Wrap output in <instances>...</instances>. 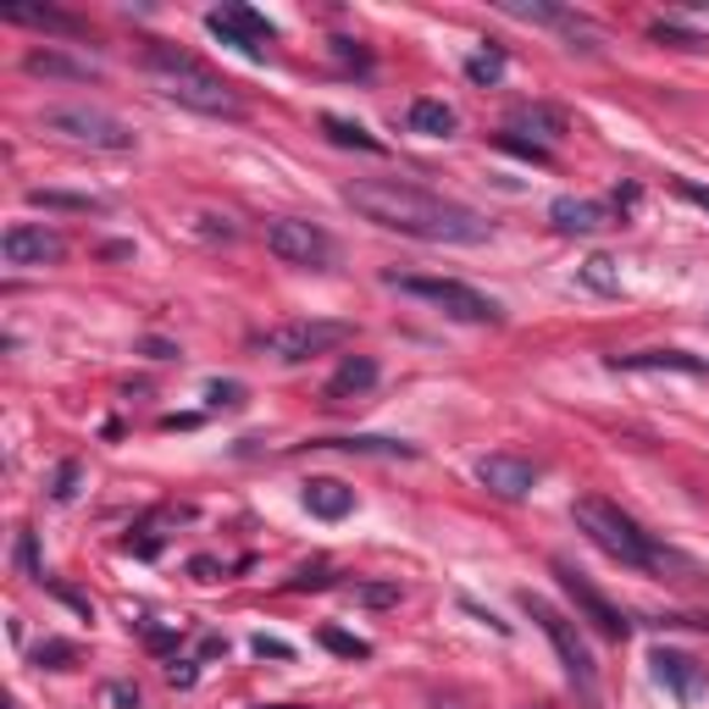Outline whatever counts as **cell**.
I'll return each instance as SVG.
<instances>
[{"label": "cell", "mask_w": 709, "mask_h": 709, "mask_svg": "<svg viewBox=\"0 0 709 709\" xmlns=\"http://www.w3.org/2000/svg\"><path fill=\"white\" fill-rule=\"evenodd\" d=\"M344 200L366 222L405 233V239H427V245H483L488 239V216L410 184V177H354Z\"/></svg>", "instance_id": "1"}, {"label": "cell", "mask_w": 709, "mask_h": 709, "mask_svg": "<svg viewBox=\"0 0 709 709\" xmlns=\"http://www.w3.org/2000/svg\"><path fill=\"white\" fill-rule=\"evenodd\" d=\"M576 526L587 532V544H599L610 560H621V565H632V571H660L666 582H682V587H693V582H704L709 571L698 565V560H687V555H676V549H666V544H655L648 532L621 510V505H610V499H576Z\"/></svg>", "instance_id": "2"}, {"label": "cell", "mask_w": 709, "mask_h": 709, "mask_svg": "<svg viewBox=\"0 0 709 709\" xmlns=\"http://www.w3.org/2000/svg\"><path fill=\"white\" fill-rule=\"evenodd\" d=\"M145 67H150V78H156V89H161L166 100L189 105V111H200V116H239V111H245L239 89H233L222 73H211L200 55L177 50V45H166V39H150Z\"/></svg>", "instance_id": "3"}, {"label": "cell", "mask_w": 709, "mask_h": 709, "mask_svg": "<svg viewBox=\"0 0 709 709\" xmlns=\"http://www.w3.org/2000/svg\"><path fill=\"white\" fill-rule=\"evenodd\" d=\"M521 610L544 626V637L555 643V655H560V671H565V682H571V693L582 698V709H599V666H594V655H587V643H582V632H576V621H565L549 599H538L526 587L521 594Z\"/></svg>", "instance_id": "4"}, {"label": "cell", "mask_w": 709, "mask_h": 709, "mask_svg": "<svg viewBox=\"0 0 709 709\" xmlns=\"http://www.w3.org/2000/svg\"><path fill=\"white\" fill-rule=\"evenodd\" d=\"M39 128L55 134V139H67V145H89V150H134L139 134L123 123V116H111L100 105H45L39 116Z\"/></svg>", "instance_id": "5"}, {"label": "cell", "mask_w": 709, "mask_h": 709, "mask_svg": "<svg viewBox=\"0 0 709 709\" xmlns=\"http://www.w3.org/2000/svg\"><path fill=\"white\" fill-rule=\"evenodd\" d=\"M349 338H354V322L300 316V322H277V327L256 333L250 344H256L261 354H272V361H283V366H300V361H311V354H327V349H338V344H349Z\"/></svg>", "instance_id": "6"}, {"label": "cell", "mask_w": 709, "mask_h": 709, "mask_svg": "<svg viewBox=\"0 0 709 709\" xmlns=\"http://www.w3.org/2000/svg\"><path fill=\"white\" fill-rule=\"evenodd\" d=\"M399 294H416V300H427V306H438L444 316H455V322H471V327H499L505 322V311L488 300V294H477L471 283H460V277H388Z\"/></svg>", "instance_id": "7"}, {"label": "cell", "mask_w": 709, "mask_h": 709, "mask_svg": "<svg viewBox=\"0 0 709 709\" xmlns=\"http://www.w3.org/2000/svg\"><path fill=\"white\" fill-rule=\"evenodd\" d=\"M266 250L277 261H288V266H311V272L333 266V239L316 222H306V216H277L266 227Z\"/></svg>", "instance_id": "8"}, {"label": "cell", "mask_w": 709, "mask_h": 709, "mask_svg": "<svg viewBox=\"0 0 709 709\" xmlns=\"http://www.w3.org/2000/svg\"><path fill=\"white\" fill-rule=\"evenodd\" d=\"M0 256H7V266H55L67 256V239L45 222H12L7 239H0Z\"/></svg>", "instance_id": "9"}, {"label": "cell", "mask_w": 709, "mask_h": 709, "mask_svg": "<svg viewBox=\"0 0 709 709\" xmlns=\"http://www.w3.org/2000/svg\"><path fill=\"white\" fill-rule=\"evenodd\" d=\"M648 671H655V682L666 693H676L682 704H698L709 693V666L698 655H687V648H655V655H648Z\"/></svg>", "instance_id": "10"}, {"label": "cell", "mask_w": 709, "mask_h": 709, "mask_svg": "<svg viewBox=\"0 0 709 709\" xmlns=\"http://www.w3.org/2000/svg\"><path fill=\"white\" fill-rule=\"evenodd\" d=\"M555 576H560V587H565V599L582 610V621H594L605 637H626V615H621V610H615V605H610V599H605L599 587L587 582L571 560H555Z\"/></svg>", "instance_id": "11"}, {"label": "cell", "mask_w": 709, "mask_h": 709, "mask_svg": "<svg viewBox=\"0 0 709 709\" xmlns=\"http://www.w3.org/2000/svg\"><path fill=\"white\" fill-rule=\"evenodd\" d=\"M206 28L222 39V45H233L239 55H250V62H261V45L272 39V23L261 17V12H250V7H216V12H206Z\"/></svg>", "instance_id": "12"}, {"label": "cell", "mask_w": 709, "mask_h": 709, "mask_svg": "<svg viewBox=\"0 0 709 709\" xmlns=\"http://www.w3.org/2000/svg\"><path fill=\"white\" fill-rule=\"evenodd\" d=\"M477 483L499 499H526L538 488V465L521 455H488V460H477Z\"/></svg>", "instance_id": "13"}, {"label": "cell", "mask_w": 709, "mask_h": 709, "mask_svg": "<svg viewBox=\"0 0 709 709\" xmlns=\"http://www.w3.org/2000/svg\"><path fill=\"white\" fill-rule=\"evenodd\" d=\"M23 73H28V78H55V84H95V78H100L95 62H78V55L50 50V45L23 55Z\"/></svg>", "instance_id": "14"}, {"label": "cell", "mask_w": 709, "mask_h": 709, "mask_svg": "<svg viewBox=\"0 0 709 709\" xmlns=\"http://www.w3.org/2000/svg\"><path fill=\"white\" fill-rule=\"evenodd\" d=\"M610 366L615 372H687V377L709 372L704 354H687V349H637V354H615Z\"/></svg>", "instance_id": "15"}, {"label": "cell", "mask_w": 709, "mask_h": 709, "mask_svg": "<svg viewBox=\"0 0 709 709\" xmlns=\"http://www.w3.org/2000/svg\"><path fill=\"white\" fill-rule=\"evenodd\" d=\"M377 388V361L372 354H344V366L327 377V405H344V399H361V394H372Z\"/></svg>", "instance_id": "16"}, {"label": "cell", "mask_w": 709, "mask_h": 709, "mask_svg": "<svg viewBox=\"0 0 709 709\" xmlns=\"http://www.w3.org/2000/svg\"><path fill=\"white\" fill-rule=\"evenodd\" d=\"M7 23H23V28H39L55 39H89V23L62 7H7Z\"/></svg>", "instance_id": "17"}, {"label": "cell", "mask_w": 709, "mask_h": 709, "mask_svg": "<svg viewBox=\"0 0 709 709\" xmlns=\"http://www.w3.org/2000/svg\"><path fill=\"white\" fill-rule=\"evenodd\" d=\"M549 222H555L560 233H599V227L610 222V211H605L599 200H576V195H560V200L549 206Z\"/></svg>", "instance_id": "18"}, {"label": "cell", "mask_w": 709, "mask_h": 709, "mask_svg": "<svg viewBox=\"0 0 709 709\" xmlns=\"http://www.w3.org/2000/svg\"><path fill=\"white\" fill-rule=\"evenodd\" d=\"M306 510L316 521H344L354 510V488H344L338 477H311L306 483Z\"/></svg>", "instance_id": "19"}, {"label": "cell", "mask_w": 709, "mask_h": 709, "mask_svg": "<svg viewBox=\"0 0 709 709\" xmlns=\"http://www.w3.org/2000/svg\"><path fill=\"white\" fill-rule=\"evenodd\" d=\"M405 123H410V134H427V139H449V134L460 128V116H455V105H444V100H410Z\"/></svg>", "instance_id": "20"}, {"label": "cell", "mask_w": 709, "mask_h": 709, "mask_svg": "<svg viewBox=\"0 0 709 709\" xmlns=\"http://www.w3.org/2000/svg\"><path fill=\"white\" fill-rule=\"evenodd\" d=\"M316 449H344V455H383V460H416V444H405V438H322Z\"/></svg>", "instance_id": "21"}, {"label": "cell", "mask_w": 709, "mask_h": 709, "mask_svg": "<svg viewBox=\"0 0 709 709\" xmlns=\"http://www.w3.org/2000/svg\"><path fill=\"white\" fill-rule=\"evenodd\" d=\"M505 12L521 17V23H549V28L582 34V17H576V12H565V7H544V0H505Z\"/></svg>", "instance_id": "22"}, {"label": "cell", "mask_w": 709, "mask_h": 709, "mask_svg": "<svg viewBox=\"0 0 709 709\" xmlns=\"http://www.w3.org/2000/svg\"><path fill=\"white\" fill-rule=\"evenodd\" d=\"M322 134L344 150H366V156H383V139H372L361 123H349V116H322Z\"/></svg>", "instance_id": "23"}, {"label": "cell", "mask_w": 709, "mask_h": 709, "mask_svg": "<svg viewBox=\"0 0 709 709\" xmlns=\"http://www.w3.org/2000/svg\"><path fill=\"white\" fill-rule=\"evenodd\" d=\"M515 128H532L538 139H565V111H555V105H521L515 111Z\"/></svg>", "instance_id": "24"}, {"label": "cell", "mask_w": 709, "mask_h": 709, "mask_svg": "<svg viewBox=\"0 0 709 709\" xmlns=\"http://www.w3.org/2000/svg\"><path fill=\"white\" fill-rule=\"evenodd\" d=\"M28 206H45V211H78V216L105 211V200H95V195H62V189H28Z\"/></svg>", "instance_id": "25"}, {"label": "cell", "mask_w": 709, "mask_h": 709, "mask_svg": "<svg viewBox=\"0 0 709 709\" xmlns=\"http://www.w3.org/2000/svg\"><path fill=\"white\" fill-rule=\"evenodd\" d=\"M344 594L354 605H366V610H394L399 605V582H349Z\"/></svg>", "instance_id": "26"}, {"label": "cell", "mask_w": 709, "mask_h": 709, "mask_svg": "<svg viewBox=\"0 0 709 709\" xmlns=\"http://www.w3.org/2000/svg\"><path fill=\"white\" fill-rule=\"evenodd\" d=\"M34 666H39V671H73V666H78V643H67V637H45V643L34 648Z\"/></svg>", "instance_id": "27"}, {"label": "cell", "mask_w": 709, "mask_h": 709, "mask_svg": "<svg viewBox=\"0 0 709 709\" xmlns=\"http://www.w3.org/2000/svg\"><path fill=\"white\" fill-rule=\"evenodd\" d=\"M465 78L477 84V89L499 84V78H505V50H477V55H471V62H465Z\"/></svg>", "instance_id": "28"}, {"label": "cell", "mask_w": 709, "mask_h": 709, "mask_svg": "<svg viewBox=\"0 0 709 709\" xmlns=\"http://www.w3.org/2000/svg\"><path fill=\"white\" fill-rule=\"evenodd\" d=\"M582 283L599 288V294H621V272H615L610 256H587V261H582Z\"/></svg>", "instance_id": "29"}, {"label": "cell", "mask_w": 709, "mask_h": 709, "mask_svg": "<svg viewBox=\"0 0 709 709\" xmlns=\"http://www.w3.org/2000/svg\"><path fill=\"white\" fill-rule=\"evenodd\" d=\"M322 648H333V655H344V660H372V643L349 637V632H338V626H322Z\"/></svg>", "instance_id": "30"}, {"label": "cell", "mask_w": 709, "mask_h": 709, "mask_svg": "<svg viewBox=\"0 0 709 709\" xmlns=\"http://www.w3.org/2000/svg\"><path fill=\"white\" fill-rule=\"evenodd\" d=\"M322 587H333V565L327 560L306 565L300 576H288V594H322Z\"/></svg>", "instance_id": "31"}, {"label": "cell", "mask_w": 709, "mask_h": 709, "mask_svg": "<svg viewBox=\"0 0 709 709\" xmlns=\"http://www.w3.org/2000/svg\"><path fill=\"white\" fill-rule=\"evenodd\" d=\"M78 477H84L78 460H62V465H55V483H50V499H55V505H67V499L78 494Z\"/></svg>", "instance_id": "32"}, {"label": "cell", "mask_w": 709, "mask_h": 709, "mask_svg": "<svg viewBox=\"0 0 709 709\" xmlns=\"http://www.w3.org/2000/svg\"><path fill=\"white\" fill-rule=\"evenodd\" d=\"M206 399L222 405V410H239V405H245V383H222V377H216V383H206Z\"/></svg>", "instance_id": "33"}, {"label": "cell", "mask_w": 709, "mask_h": 709, "mask_svg": "<svg viewBox=\"0 0 709 709\" xmlns=\"http://www.w3.org/2000/svg\"><path fill=\"white\" fill-rule=\"evenodd\" d=\"M123 549H128V555H139V560H156V555H161V532L139 526V538H128Z\"/></svg>", "instance_id": "34"}, {"label": "cell", "mask_w": 709, "mask_h": 709, "mask_svg": "<svg viewBox=\"0 0 709 709\" xmlns=\"http://www.w3.org/2000/svg\"><path fill=\"white\" fill-rule=\"evenodd\" d=\"M499 150H510V156H526V161H549V150H544V145L515 139V134H499Z\"/></svg>", "instance_id": "35"}, {"label": "cell", "mask_w": 709, "mask_h": 709, "mask_svg": "<svg viewBox=\"0 0 709 709\" xmlns=\"http://www.w3.org/2000/svg\"><path fill=\"white\" fill-rule=\"evenodd\" d=\"M17 560H23V571H28L34 582H45V565H39V549H34V532H23V538H17Z\"/></svg>", "instance_id": "36"}, {"label": "cell", "mask_w": 709, "mask_h": 709, "mask_svg": "<svg viewBox=\"0 0 709 709\" xmlns=\"http://www.w3.org/2000/svg\"><path fill=\"white\" fill-rule=\"evenodd\" d=\"M105 704H111V709H139V687H134V682H111V687H105Z\"/></svg>", "instance_id": "37"}, {"label": "cell", "mask_w": 709, "mask_h": 709, "mask_svg": "<svg viewBox=\"0 0 709 709\" xmlns=\"http://www.w3.org/2000/svg\"><path fill=\"white\" fill-rule=\"evenodd\" d=\"M256 655H261V660H294V648H288L283 637H266V632H261V637H256Z\"/></svg>", "instance_id": "38"}, {"label": "cell", "mask_w": 709, "mask_h": 709, "mask_svg": "<svg viewBox=\"0 0 709 709\" xmlns=\"http://www.w3.org/2000/svg\"><path fill=\"white\" fill-rule=\"evenodd\" d=\"M166 682H172V687H195V660H172V666H166Z\"/></svg>", "instance_id": "39"}, {"label": "cell", "mask_w": 709, "mask_h": 709, "mask_svg": "<svg viewBox=\"0 0 709 709\" xmlns=\"http://www.w3.org/2000/svg\"><path fill=\"white\" fill-rule=\"evenodd\" d=\"M189 576H195V582H216V576H222V565H216L211 555H195V560H189Z\"/></svg>", "instance_id": "40"}, {"label": "cell", "mask_w": 709, "mask_h": 709, "mask_svg": "<svg viewBox=\"0 0 709 709\" xmlns=\"http://www.w3.org/2000/svg\"><path fill=\"white\" fill-rule=\"evenodd\" d=\"M139 349L150 354V361H172V354H177V344H166V338H145Z\"/></svg>", "instance_id": "41"}, {"label": "cell", "mask_w": 709, "mask_h": 709, "mask_svg": "<svg viewBox=\"0 0 709 709\" xmlns=\"http://www.w3.org/2000/svg\"><path fill=\"white\" fill-rule=\"evenodd\" d=\"M206 222V239H233V222L227 216H200Z\"/></svg>", "instance_id": "42"}, {"label": "cell", "mask_w": 709, "mask_h": 709, "mask_svg": "<svg viewBox=\"0 0 709 709\" xmlns=\"http://www.w3.org/2000/svg\"><path fill=\"white\" fill-rule=\"evenodd\" d=\"M676 195H682V200H693V206H704V211H709V189H704V184H676Z\"/></svg>", "instance_id": "43"}, {"label": "cell", "mask_w": 709, "mask_h": 709, "mask_svg": "<svg viewBox=\"0 0 709 709\" xmlns=\"http://www.w3.org/2000/svg\"><path fill=\"white\" fill-rule=\"evenodd\" d=\"M145 643H150V648H166V643H177V632H166V626H145Z\"/></svg>", "instance_id": "44"}, {"label": "cell", "mask_w": 709, "mask_h": 709, "mask_svg": "<svg viewBox=\"0 0 709 709\" xmlns=\"http://www.w3.org/2000/svg\"><path fill=\"white\" fill-rule=\"evenodd\" d=\"M261 709H266V704H261ZM272 709H300V704H272Z\"/></svg>", "instance_id": "45"}]
</instances>
